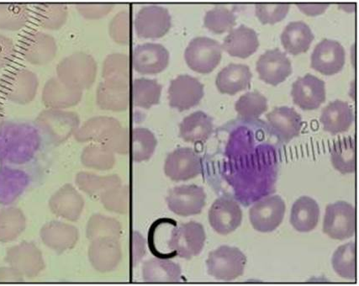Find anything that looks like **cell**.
Masks as SVG:
<instances>
[{
  "label": "cell",
  "instance_id": "6da1fadb",
  "mask_svg": "<svg viewBox=\"0 0 359 286\" xmlns=\"http://www.w3.org/2000/svg\"><path fill=\"white\" fill-rule=\"evenodd\" d=\"M39 130L27 123L4 122L0 125V163L25 164L41 147Z\"/></svg>",
  "mask_w": 359,
  "mask_h": 286
},
{
  "label": "cell",
  "instance_id": "7a4b0ae2",
  "mask_svg": "<svg viewBox=\"0 0 359 286\" xmlns=\"http://www.w3.org/2000/svg\"><path fill=\"white\" fill-rule=\"evenodd\" d=\"M79 122V117L74 112L50 109L39 114L35 124L46 142L59 145L76 132Z\"/></svg>",
  "mask_w": 359,
  "mask_h": 286
},
{
  "label": "cell",
  "instance_id": "3957f363",
  "mask_svg": "<svg viewBox=\"0 0 359 286\" xmlns=\"http://www.w3.org/2000/svg\"><path fill=\"white\" fill-rule=\"evenodd\" d=\"M206 234L204 226L196 222L176 224L172 227L167 247L170 259L178 256L191 259L201 254L204 248Z\"/></svg>",
  "mask_w": 359,
  "mask_h": 286
},
{
  "label": "cell",
  "instance_id": "277c9868",
  "mask_svg": "<svg viewBox=\"0 0 359 286\" xmlns=\"http://www.w3.org/2000/svg\"><path fill=\"white\" fill-rule=\"evenodd\" d=\"M247 257L238 247L221 246L210 252L207 271L218 280L231 281L243 275Z\"/></svg>",
  "mask_w": 359,
  "mask_h": 286
},
{
  "label": "cell",
  "instance_id": "5b68a950",
  "mask_svg": "<svg viewBox=\"0 0 359 286\" xmlns=\"http://www.w3.org/2000/svg\"><path fill=\"white\" fill-rule=\"evenodd\" d=\"M57 69L59 80L74 90L90 88L95 78V62L86 53H77L63 59Z\"/></svg>",
  "mask_w": 359,
  "mask_h": 286
},
{
  "label": "cell",
  "instance_id": "8992f818",
  "mask_svg": "<svg viewBox=\"0 0 359 286\" xmlns=\"http://www.w3.org/2000/svg\"><path fill=\"white\" fill-rule=\"evenodd\" d=\"M222 46L219 42L206 36L190 41L184 52L187 65L198 74H210L221 62Z\"/></svg>",
  "mask_w": 359,
  "mask_h": 286
},
{
  "label": "cell",
  "instance_id": "52a82bcc",
  "mask_svg": "<svg viewBox=\"0 0 359 286\" xmlns=\"http://www.w3.org/2000/svg\"><path fill=\"white\" fill-rule=\"evenodd\" d=\"M323 231L329 238L345 240L353 237L356 231V212L352 204L337 201L329 204L325 212Z\"/></svg>",
  "mask_w": 359,
  "mask_h": 286
},
{
  "label": "cell",
  "instance_id": "ba28073f",
  "mask_svg": "<svg viewBox=\"0 0 359 286\" xmlns=\"http://www.w3.org/2000/svg\"><path fill=\"white\" fill-rule=\"evenodd\" d=\"M0 86L3 95L8 100L15 104H27L35 99L39 82L36 74L21 67L4 76Z\"/></svg>",
  "mask_w": 359,
  "mask_h": 286
},
{
  "label": "cell",
  "instance_id": "9c48e42d",
  "mask_svg": "<svg viewBox=\"0 0 359 286\" xmlns=\"http://www.w3.org/2000/svg\"><path fill=\"white\" fill-rule=\"evenodd\" d=\"M286 205L280 196H269L257 201L249 212L251 224L259 233H272L284 220Z\"/></svg>",
  "mask_w": 359,
  "mask_h": 286
},
{
  "label": "cell",
  "instance_id": "30bf717a",
  "mask_svg": "<svg viewBox=\"0 0 359 286\" xmlns=\"http://www.w3.org/2000/svg\"><path fill=\"white\" fill-rule=\"evenodd\" d=\"M137 36L143 39H158L166 35L172 27V17L168 8L157 4L142 7L134 21Z\"/></svg>",
  "mask_w": 359,
  "mask_h": 286
},
{
  "label": "cell",
  "instance_id": "8fae6325",
  "mask_svg": "<svg viewBox=\"0 0 359 286\" xmlns=\"http://www.w3.org/2000/svg\"><path fill=\"white\" fill-rule=\"evenodd\" d=\"M168 207L180 217L201 214L206 203V193L196 184H184L170 189L167 196Z\"/></svg>",
  "mask_w": 359,
  "mask_h": 286
},
{
  "label": "cell",
  "instance_id": "7c38bea8",
  "mask_svg": "<svg viewBox=\"0 0 359 286\" xmlns=\"http://www.w3.org/2000/svg\"><path fill=\"white\" fill-rule=\"evenodd\" d=\"M6 262L24 278H34L45 268L41 252L35 244L22 242L8 248Z\"/></svg>",
  "mask_w": 359,
  "mask_h": 286
},
{
  "label": "cell",
  "instance_id": "4fadbf2b",
  "mask_svg": "<svg viewBox=\"0 0 359 286\" xmlns=\"http://www.w3.org/2000/svg\"><path fill=\"white\" fill-rule=\"evenodd\" d=\"M204 86L189 74L180 75L172 79L168 88V100L172 108L180 111L196 107L204 97Z\"/></svg>",
  "mask_w": 359,
  "mask_h": 286
},
{
  "label": "cell",
  "instance_id": "5bb4252c",
  "mask_svg": "<svg viewBox=\"0 0 359 286\" xmlns=\"http://www.w3.org/2000/svg\"><path fill=\"white\" fill-rule=\"evenodd\" d=\"M164 172L172 180L186 181L203 172L202 160L196 151L180 147L168 155Z\"/></svg>",
  "mask_w": 359,
  "mask_h": 286
},
{
  "label": "cell",
  "instance_id": "9a60e30c",
  "mask_svg": "<svg viewBox=\"0 0 359 286\" xmlns=\"http://www.w3.org/2000/svg\"><path fill=\"white\" fill-rule=\"evenodd\" d=\"M243 212L239 204L230 197H219L209 210V222L221 235L233 233L242 224Z\"/></svg>",
  "mask_w": 359,
  "mask_h": 286
},
{
  "label": "cell",
  "instance_id": "2e32d148",
  "mask_svg": "<svg viewBox=\"0 0 359 286\" xmlns=\"http://www.w3.org/2000/svg\"><path fill=\"white\" fill-rule=\"evenodd\" d=\"M170 58V52L165 46L147 42L134 48L133 65L139 74H158L167 69Z\"/></svg>",
  "mask_w": 359,
  "mask_h": 286
},
{
  "label": "cell",
  "instance_id": "e0dca14e",
  "mask_svg": "<svg viewBox=\"0 0 359 286\" xmlns=\"http://www.w3.org/2000/svg\"><path fill=\"white\" fill-rule=\"evenodd\" d=\"M345 59V50L340 42L324 39L315 46L311 57V65L319 73L331 76L344 69Z\"/></svg>",
  "mask_w": 359,
  "mask_h": 286
},
{
  "label": "cell",
  "instance_id": "ac0fdd59",
  "mask_svg": "<svg viewBox=\"0 0 359 286\" xmlns=\"http://www.w3.org/2000/svg\"><path fill=\"white\" fill-rule=\"evenodd\" d=\"M291 95L299 108L314 111L326 100V84L316 76L307 74L295 80Z\"/></svg>",
  "mask_w": 359,
  "mask_h": 286
},
{
  "label": "cell",
  "instance_id": "d6986e66",
  "mask_svg": "<svg viewBox=\"0 0 359 286\" xmlns=\"http://www.w3.org/2000/svg\"><path fill=\"white\" fill-rule=\"evenodd\" d=\"M20 50L25 60L31 64H46L56 55V41L48 34L32 31L21 41Z\"/></svg>",
  "mask_w": 359,
  "mask_h": 286
},
{
  "label": "cell",
  "instance_id": "ffe728a7",
  "mask_svg": "<svg viewBox=\"0 0 359 286\" xmlns=\"http://www.w3.org/2000/svg\"><path fill=\"white\" fill-rule=\"evenodd\" d=\"M256 69L259 78L266 83L276 86L292 74V64L286 54L280 49L269 50L261 55Z\"/></svg>",
  "mask_w": 359,
  "mask_h": 286
},
{
  "label": "cell",
  "instance_id": "44dd1931",
  "mask_svg": "<svg viewBox=\"0 0 359 286\" xmlns=\"http://www.w3.org/2000/svg\"><path fill=\"white\" fill-rule=\"evenodd\" d=\"M266 118L273 132L283 142L289 143L301 133L302 117L294 108H274L266 115Z\"/></svg>",
  "mask_w": 359,
  "mask_h": 286
},
{
  "label": "cell",
  "instance_id": "7402d4cb",
  "mask_svg": "<svg viewBox=\"0 0 359 286\" xmlns=\"http://www.w3.org/2000/svg\"><path fill=\"white\" fill-rule=\"evenodd\" d=\"M49 206L56 216L75 222L81 216L84 201L79 192L67 184L50 198Z\"/></svg>",
  "mask_w": 359,
  "mask_h": 286
},
{
  "label": "cell",
  "instance_id": "603a6c76",
  "mask_svg": "<svg viewBox=\"0 0 359 286\" xmlns=\"http://www.w3.org/2000/svg\"><path fill=\"white\" fill-rule=\"evenodd\" d=\"M40 235L46 246L60 254L73 248L79 240L78 229L60 222L48 223L42 227Z\"/></svg>",
  "mask_w": 359,
  "mask_h": 286
},
{
  "label": "cell",
  "instance_id": "cb8c5ba5",
  "mask_svg": "<svg viewBox=\"0 0 359 286\" xmlns=\"http://www.w3.org/2000/svg\"><path fill=\"white\" fill-rule=\"evenodd\" d=\"M222 46L231 57L247 58L259 48V36L255 29L241 25L230 31Z\"/></svg>",
  "mask_w": 359,
  "mask_h": 286
},
{
  "label": "cell",
  "instance_id": "d4e9b609",
  "mask_svg": "<svg viewBox=\"0 0 359 286\" xmlns=\"http://www.w3.org/2000/svg\"><path fill=\"white\" fill-rule=\"evenodd\" d=\"M324 130L332 135L347 132L354 121V114L347 102L339 100L332 101L323 109L320 118Z\"/></svg>",
  "mask_w": 359,
  "mask_h": 286
},
{
  "label": "cell",
  "instance_id": "484cf974",
  "mask_svg": "<svg viewBox=\"0 0 359 286\" xmlns=\"http://www.w3.org/2000/svg\"><path fill=\"white\" fill-rule=\"evenodd\" d=\"M252 74L249 67L230 63L219 72L215 84L222 94L234 95L250 86Z\"/></svg>",
  "mask_w": 359,
  "mask_h": 286
},
{
  "label": "cell",
  "instance_id": "4316f807",
  "mask_svg": "<svg viewBox=\"0 0 359 286\" xmlns=\"http://www.w3.org/2000/svg\"><path fill=\"white\" fill-rule=\"evenodd\" d=\"M82 98V91L67 86L58 78L46 83L42 92V101L46 107L61 109L74 107Z\"/></svg>",
  "mask_w": 359,
  "mask_h": 286
},
{
  "label": "cell",
  "instance_id": "83f0119b",
  "mask_svg": "<svg viewBox=\"0 0 359 286\" xmlns=\"http://www.w3.org/2000/svg\"><path fill=\"white\" fill-rule=\"evenodd\" d=\"M320 210L314 199L302 196L294 202L290 212V224L299 233H309L318 225Z\"/></svg>",
  "mask_w": 359,
  "mask_h": 286
},
{
  "label": "cell",
  "instance_id": "f1b7e54d",
  "mask_svg": "<svg viewBox=\"0 0 359 286\" xmlns=\"http://www.w3.org/2000/svg\"><path fill=\"white\" fill-rule=\"evenodd\" d=\"M213 119L206 113L198 111L190 114L180 125V137L184 141L204 143L213 132Z\"/></svg>",
  "mask_w": 359,
  "mask_h": 286
},
{
  "label": "cell",
  "instance_id": "f546056e",
  "mask_svg": "<svg viewBox=\"0 0 359 286\" xmlns=\"http://www.w3.org/2000/svg\"><path fill=\"white\" fill-rule=\"evenodd\" d=\"M28 184L27 172L6 166L0 168V205L14 203Z\"/></svg>",
  "mask_w": 359,
  "mask_h": 286
},
{
  "label": "cell",
  "instance_id": "4dcf8cb0",
  "mask_svg": "<svg viewBox=\"0 0 359 286\" xmlns=\"http://www.w3.org/2000/svg\"><path fill=\"white\" fill-rule=\"evenodd\" d=\"M280 38L287 52L298 55L309 50L315 36L309 25L303 21H292L286 25Z\"/></svg>",
  "mask_w": 359,
  "mask_h": 286
},
{
  "label": "cell",
  "instance_id": "1f68e13d",
  "mask_svg": "<svg viewBox=\"0 0 359 286\" xmlns=\"http://www.w3.org/2000/svg\"><path fill=\"white\" fill-rule=\"evenodd\" d=\"M143 280L150 283H175L181 280L182 271L178 264L168 259H154L143 264Z\"/></svg>",
  "mask_w": 359,
  "mask_h": 286
},
{
  "label": "cell",
  "instance_id": "d6a6232c",
  "mask_svg": "<svg viewBox=\"0 0 359 286\" xmlns=\"http://www.w3.org/2000/svg\"><path fill=\"white\" fill-rule=\"evenodd\" d=\"M331 161L341 174H353L356 170L355 140L352 137L340 139L332 145Z\"/></svg>",
  "mask_w": 359,
  "mask_h": 286
},
{
  "label": "cell",
  "instance_id": "836d02e7",
  "mask_svg": "<svg viewBox=\"0 0 359 286\" xmlns=\"http://www.w3.org/2000/svg\"><path fill=\"white\" fill-rule=\"evenodd\" d=\"M27 219L19 208L7 207L0 210V243L15 241L24 233Z\"/></svg>",
  "mask_w": 359,
  "mask_h": 286
},
{
  "label": "cell",
  "instance_id": "e575fe53",
  "mask_svg": "<svg viewBox=\"0 0 359 286\" xmlns=\"http://www.w3.org/2000/svg\"><path fill=\"white\" fill-rule=\"evenodd\" d=\"M163 86L157 80L145 78L135 79L133 83V100L135 107L146 109L158 104Z\"/></svg>",
  "mask_w": 359,
  "mask_h": 286
},
{
  "label": "cell",
  "instance_id": "d590c367",
  "mask_svg": "<svg viewBox=\"0 0 359 286\" xmlns=\"http://www.w3.org/2000/svg\"><path fill=\"white\" fill-rule=\"evenodd\" d=\"M31 17L29 7L25 4H0V29L17 32L23 29Z\"/></svg>",
  "mask_w": 359,
  "mask_h": 286
},
{
  "label": "cell",
  "instance_id": "8d00e7d4",
  "mask_svg": "<svg viewBox=\"0 0 359 286\" xmlns=\"http://www.w3.org/2000/svg\"><path fill=\"white\" fill-rule=\"evenodd\" d=\"M332 264L335 272L349 280H356V245L348 243L340 246L333 254Z\"/></svg>",
  "mask_w": 359,
  "mask_h": 286
},
{
  "label": "cell",
  "instance_id": "74e56055",
  "mask_svg": "<svg viewBox=\"0 0 359 286\" xmlns=\"http://www.w3.org/2000/svg\"><path fill=\"white\" fill-rule=\"evenodd\" d=\"M116 238H100L93 240L90 250H88V257H90V263L93 266L100 272H108L111 268L109 264V254L112 250H121L119 243H117Z\"/></svg>",
  "mask_w": 359,
  "mask_h": 286
},
{
  "label": "cell",
  "instance_id": "f35d334b",
  "mask_svg": "<svg viewBox=\"0 0 359 286\" xmlns=\"http://www.w3.org/2000/svg\"><path fill=\"white\" fill-rule=\"evenodd\" d=\"M235 109L243 119H257L267 111L268 100L259 92H248L236 101Z\"/></svg>",
  "mask_w": 359,
  "mask_h": 286
},
{
  "label": "cell",
  "instance_id": "ab89813d",
  "mask_svg": "<svg viewBox=\"0 0 359 286\" xmlns=\"http://www.w3.org/2000/svg\"><path fill=\"white\" fill-rule=\"evenodd\" d=\"M67 7L63 4H41L36 6L37 23L49 29H57L67 20Z\"/></svg>",
  "mask_w": 359,
  "mask_h": 286
},
{
  "label": "cell",
  "instance_id": "60d3db41",
  "mask_svg": "<svg viewBox=\"0 0 359 286\" xmlns=\"http://www.w3.org/2000/svg\"><path fill=\"white\" fill-rule=\"evenodd\" d=\"M157 139L149 129L135 128L133 130V158L135 162L147 161L153 156Z\"/></svg>",
  "mask_w": 359,
  "mask_h": 286
},
{
  "label": "cell",
  "instance_id": "b9f144b4",
  "mask_svg": "<svg viewBox=\"0 0 359 286\" xmlns=\"http://www.w3.org/2000/svg\"><path fill=\"white\" fill-rule=\"evenodd\" d=\"M236 20L233 11L226 6H217L206 12L204 25L210 32L222 34L231 31L236 25Z\"/></svg>",
  "mask_w": 359,
  "mask_h": 286
},
{
  "label": "cell",
  "instance_id": "7bdbcfd3",
  "mask_svg": "<svg viewBox=\"0 0 359 286\" xmlns=\"http://www.w3.org/2000/svg\"><path fill=\"white\" fill-rule=\"evenodd\" d=\"M290 7V4H257L255 13L262 24L273 25L285 18Z\"/></svg>",
  "mask_w": 359,
  "mask_h": 286
},
{
  "label": "cell",
  "instance_id": "ee69618b",
  "mask_svg": "<svg viewBox=\"0 0 359 286\" xmlns=\"http://www.w3.org/2000/svg\"><path fill=\"white\" fill-rule=\"evenodd\" d=\"M16 48L10 37L0 34V69L11 64L15 57Z\"/></svg>",
  "mask_w": 359,
  "mask_h": 286
},
{
  "label": "cell",
  "instance_id": "f6af8a7d",
  "mask_svg": "<svg viewBox=\"0 0 359 286\" xmlns=\"http://www.w3.org/2000/svg\"><path fill=\"white\" fill-rule=\"evenodd\" d=\"M25 278L17 272L12 267L0 268V282H12V283H19L23 282Z\"/></svg>",
  "mask_w": 359,
  "mask_h": 286
},
{
  "label": "cell",
  "instance_id": "bcb514c9",
  "mask_svg": "<svg viewBox=\"0 0 359 286\" xmlns=\"http://www.w3.org/2000/svg\"><path fill=\"white\" fill-rule=\"evenodd\" d=\"M297 6L307 15L316 16L326 11L329 4H298Z\"/></svg>",
  "mask_w": 359,
  "mask_h": 286
},
{
  "label": "cell",
  "instance_id": "7dc6e473",
  "mask_svg": "<svg viewBox=\"0 0 359 286\" xmlns=\"http://www.w3.org/2000/svg\"><path fill=\"white\" fill-rule=\"evenodd\" d=\"M3 116H4V108L2 107V104H0V121H1Z\"/></svg>",
  "mask_w": 359,
  "mask_h": 286
}]
</instances>
